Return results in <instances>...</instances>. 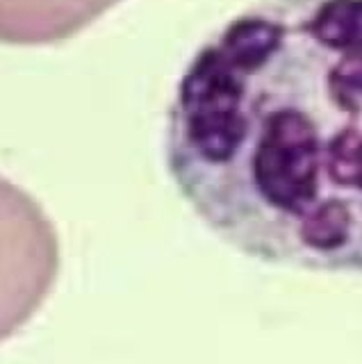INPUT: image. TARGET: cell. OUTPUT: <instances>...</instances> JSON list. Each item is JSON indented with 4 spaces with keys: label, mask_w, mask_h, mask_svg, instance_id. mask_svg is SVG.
I'll return each mask as SVG.
<instances>
[{
    "label": "cell",
    "mask_w": 362,
    "mask_h": 364,
    "mask_svg": "<svg viewBox=\"0 0 362 364\" xmlns=\"http://www.w3.org/2000/svg\"><path fill=\"white\" fill-rule=\"evenodd\" d=\"M164 162L240 253L362 273V0H257L214 30L176 85Z\"/></svg>",
    "instance_id": "obj_1"
},
{
    "label": "cell",
    "mask_w": 362,
    "mask_h": 364,
    "mask_svg": "<svg viewBox=\"0 0 362 364\" xmlns=\"http://www.w3.org/2000/svg\"><path fill=\"white\" fill-rule=\"evenodd\" d=\"M60 237L39 200L0 176V341L35 316L60 273Z\"/></svg>",
    "instance_id": "obj_2"
},
{
    "label": "cell",
    "mask_w": 362,
    "mask_h": 364,
    "mask_svg": "<svg viewBox=\"0 0 362 364\" xmlns=\"http://www.w3.org/2000/svg\"><path fill=\"white\" fill-rule=\"evenodd\" d=\"M121 0H0V43L50 46L75 37Z\"/></svg>",
    "instance_id": "obj_3"
}]
</instances>
